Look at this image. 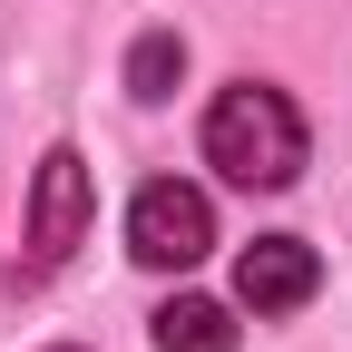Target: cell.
Returning a JSON list of instances; mask_svg holds the SVG:
<instances>
[{
	"mask_svg": "<svg viewBox=\"0 0 352 352\" xmlns=\"http://www.w3.org/2000/svg\"><path fill=\"white\" fill-rule=\"evenodd\" d=\"M206 166H226V186H254V196H274L303 176V118L284 88H264V78H235V88H215V108H206Z\"/></svg>",
	"mask_w": 352,
	"mask_h": 352,
	"instance_id": "1",
	"label": "cell"
},
{
	"mask_svg": "<svg viewBox=\"0 0 352 352\" xmlns=\"http://www.w3.org/2000/svg\"><path fill=\"white\" fill-rule=\"evenodd\" d=\"M88 215H98V186H88V157L78 147H50V157H39V186H30V264H10V274H0V284H39V274H50V264L88 235Z\"/></svg>",
	"mask_w": 352,
	"mask_h": 352,
	"instance_id": "2",
	"label": "cell"
},
{
	"mask_svg": "<svg viewBox=\"0 0 352 352\" xmlns=\"http://www.w3.org/2000/svg\"><path fill=\"white\" fill-rule=\"evenodd\" d=\"M127 254L157 264V274L206 264V254H215V206H206V186H176V176L138 186V206H127Z\"/></svg>",
	"mask_w": 352,
	"mask_h": 352,
	"instance_id": "3",
	"label": "cell"
},
{
	"mask_svg": "<svg viewBox=\"0 0 352 352\" xmlns=\"http://www.w3.org/2000/svg\"><path fill=\"white\" fill-rule=\"evenodd\" d=\"M314 284H323V264H314L303 235H254L235 254V303L245 314H294V303H314Z\"/></svg>",
	"mask_w": 352,
	"mask_h": 352,
	"instance_id": "4",
	"label": "cell"
},
{
	"mask_svg": "<svg viewBox=\"0 0 352 352\" xmlns=\"http://www.w3.org/2000/svg\"><path fill=\"white\" fill-rule=\"evenodd\" d=\"M157 352H235V314L226 303H206V294H176V303H157Z\"/></svg>",
	"mask_w": 352,
	"mask_h": 352,
	"instance_id": "5",
	"label": "cell"
},
{
	"mask_svg": "<svg viewBox=\"0 0 352 352\" xmlns=\"http://www.w3.org/2000/svg\"><path fill=\"white\" fill-rule=\"evenodd\" d=\"M176 78H186V39L147 30L138 50H127V88H138V98H176Z\"/></svg>",
	"mask_w": 352,
	"mask_h": 352,
	"instance_id": "6",
	"label": "cell"
},
{
	"mask_svg": "<svg viewBox=\"0 0 352 352\" xmlns=\"http://www.w3.org/2000/svg\"><path fill=\"white\" fill-rule=\"evenodd\" d=\"M59 352H69V342H59Z\"/></svg>",
	"mask_w": 352,
	"mask_h": 352,
	"instance_id": "7",
	"label": "cell"
}]
</instances>
